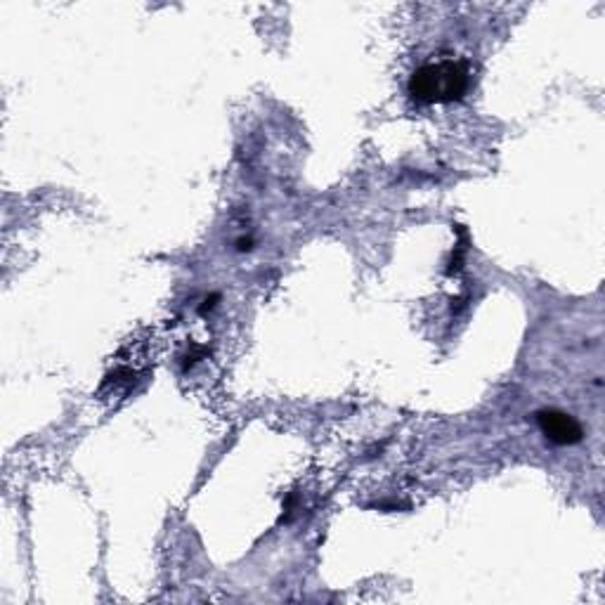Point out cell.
I'll list each match as a JSON object with an SVG mask.
<instances>
[{
  "mask_svg": "<svg viewBox=\"0 0 605 605\" xmlns=\"http://www.w3.org/2000/svg\"><path fill=\"white\" fill-rule=\"evenodd\" d=\"M537 425L547 435V440L560 447L577 445L584 438L581 423L572 414H565L560 409H542V412H537Z\"/></svg>",
  "mask_w": 605,
  "mask_h": 605,
  "instance_id": "2",
  "label": "cell"
},
{
  "mask_svg": "<svg viewBox=\"0 0 605 605\" xmlns=\"http://www.w3.org/2000/svg\"><path fill=\"white\" fill-rule=\"evenodd\" d=\"M253 249V239L251 237H242L237 242V251H251Z\"/></svg>",
  "mask_w": 605,
  "mask_h": 605,
  "instance_id": "4",
  "label": "cell"
},
{
  "mask_svg": "<svg viewBox=\"0 0 605 605\" xmlns=\"http://www.w3.org/2000/svg\"><path fill=\"white\" fill-rule=\"evenodd\" d=\"M470 88L468 64L461 59H440L419 66L409 78L407 91L412 100L421 104L459 102Z\"/></svg>",
  "mask_w": 605,
  "mask_h": 605,
  "instance_id": "1",
  "label": "cell"
},
{
  "mask_svg": "<svg viewBox=\"0 0 605 605\" xmlns=\"http://www.w3.org/2000/svg\"><path fill=\"white\" fill-rule=\"evenodd\" d=\"M218 294H213V296H208V298H204V305H201V315H204L206 310H213L215 308V301H218Z\"/></svg>",
  "mask_w": 605,
  "mask_h": 605,
  "instance_id": "3",
  "label": "cell"
}]
</instances>
